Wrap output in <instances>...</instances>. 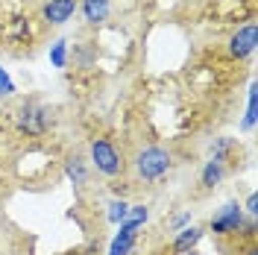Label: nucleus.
<instances>
[{"mask_svg":"<svg viewBox=\"0 0 258 255\" xmlns=\"http://www.w3.org/2000/svg\"><path fill=\"white\" fill-rule=\"evenodd\" d=\"M246 214H249L252 220L258 217V194H249V197H246Z\"/></svg>","mask_w":258,"mask_h":255,"instance_id":"6ab92c4d","label":"nucleus"},{"mask_svg":"<svg viewBox=\"0 0 258 255\" xmlns=\"http://www.w3.org/2000/svg\"><path fill=\"white\" fill-rule=\"evenodd\" d=\"M126 214H129V203L123 200V197L109 203V214H106V217H109V223L112 226H120L123 220H126Z\"/></svg>","mask_w":258,"mask_h":255,"instance_id":"f8f14e48","label":"nucleus"},{"mask_svg":"<svg viewBox=\"0 0 258 255\" xmlns=\"http://www.w3.org/2000/svg\"><path fill=\"white\" fill-rule=\"evenodd\" d=\"M64 173H68V179L74 182V188H85V182H88V167H85V159L71 156V159L64 161Z\"/></svg>","mask_w":258,"mask_h":255,"instance_id":"9b49d317","label":"nucleus"},{"mask_svg":"<svg viewBox=\"0 0 258 255\" xmlns=\"http://www.w3.org/2000/svg\"><path fill=\"white\" fill-rule=\"evenodd\" d=\"M53 123V114H50L47 106L41 103H21L15 112V126L21 135H30V138H38L44 135Z\"/></svg>","mask_w":258,"mask_h":255,"instance_id":"7ed1b4c3","label":"nucleus"},{"mask_svg":"<svg viewBox=\"0 0 258 255\" xmlns=\"http://www.w3.org/2000/svg\"><path fill=\"white\" fill-rule=\"evenodd\" d=\"M77 6H80V0H47L41 6V18L47 24H53V27H62V24H68L74 18Z\"/></svg>","mask_w":258,"mask_h":255,"instance_id":"423d86ee","label":"nucleus"},{"mask_svg":"<svg viewBox=\"0 0 258 255\" xmlns=\"http://www.w3.org/2000/svg\"><path fill=\"white\" fill-rule=\"evenodd\" d=\"M132 167H135V176H138L141 182H159V179H164V176L170 173L173 156H170V150L150 144V147H144V150L135 153Z\"/></svg>","mask_w":258,"mask_h":255,"instance_id":"f257e3e1","label":"nucleus"},{"mask_svg":"<svg viewBox=\"0 0 258 255\" xmlns=\"http://www.w3.org/2000/svg\"><path fill=\"white\" fill-rule=\"evenodd\" d=\"M229 150H232V138H217V141L211 144V159L226 161V156H229Z\"/></svg>","mask_w":258,"mask_h":255,"instance_id":"dca6fc26","label":"nucleus"},{"mask_svg":"<svg viewBox=\"0 0 258 255\" xmlns=\"http://www.w3.org/2000/svg\"><path fill=\"white\" fill-rule=\"evenodd\" d=\"M88 161H91V167L97 173L109 176V179H114V176H120L126 170V161L120 156V150L109 138H94L88 144Z\"/></svg>","mask_w":258,"mask_h":255,"instance_id":"f03ea898","label":"nucleus"},{"mask_svg":"<svg viewBox=\"0 0 258 255\" xmlns=\"http://www.w3.org/2000/svg\"><path fill=\"white\" fill-rule=\"evenodd\" d=\"M50 65H53V68H64V65H68V41L59 38V41L50 44Z\"/></svg>","mask_w":258,"mask_h":255,"instance_id":"ddd939ff","label":"nucleus"},{"mask_svg":"<svg viewBox=\"0 0 258 255\" xmlns=\"http://www.w3.org/2000/svg\"><path fill=\"white\" fill-rule=\"evenodd\" d=\"M255 114H258V97H255V85L249 88V106H246V117H243V123H241V129H249L255 126Z\"/></svg>","mask_w":258,"mask_h":255,"instance_id":"2eb2a0df","label":"nucleus"},{"mask_svg":"<svg viewBox=\"0 0 258 255\" xmlns=\"http://www.w3.org/2000/svg\"><path fill=\"white\" fill-rule=\"evenodd\" d=\"M147 220H150V208H147V206H129V214H126V220H123V223L141 229Z\"/></svg>","mask_w":258,"mask_h":255,"instance_id":"4468645a","label":"nucleus"},{"mask_svg":"<svg viewBox=\"0 0 258 255\" xmlns=\"http://www.w3.org/2000/svg\"><path fill=\"white\" fill-rule=\"evenodd\" d=\"M77 9H82V18H85V24L97 27V24H103V21L109 18L112 0H80V6H77Z\"/></svg>","mask_w":258,"mask_h":255,"instance_id":"6e6552de","label":"nucleus"},{"mask_svg":"<svg viewBox=\"0 0 258 255\" xmlns=\"http://www.w3.org/2000/svg\"><path fill=\"white\" fill-rule=\"evenodd\" d=\"M15 94V82H12V77L0 68V97H12Z\"/></svg>","mask_w":258,"mask_h":255,"instance_id":"f3484780","label":"nucleus"},{"mask_svg":"<svg viewBox=\"0 0 258 255\" xmlns=\"http://www.w3.org/2000/svg\"><path fill=\"white\" fill-rule=\"evenodd\" d=\"M203 235H206V229H200V226H185V229H179L176 238H173V252L188 255L191 249H197V243L203 240Z\"/></svg>","mask_w":258,"mask_h":255,"instance_id":"0eeeda50","label":"nucleus"},{"mask_svg":"<svg viewBox=\"0 0 258 255\" xmlns=\"http://www.w3.org/2000/svg\"><path fill=\"white\" fill-rule=\"evenodd\" d=\"M185 226H191V211H182V214H176V217L170 220V229H173V232L185 229Z\"/></svg>","mask_w":258,"mask_h":255,"instance_id":"a211bd4d","label":"nucleus"},{"mask_svg":"<svg viewBox=\"0 0 258 255\" xmlns=\"http://www.w3.org/2000/svg\"><path fill=\"white\" fill-rule=\"evenodd\" d=\"M243 208L238 206V203H226L214 217H211L209 229L214 232V235H241L243 232Z\"/></svg>","mask_w":258,"mask_h":255,"instance_id":"20e7f679","label":"nucleus"},{"mask_svg":"<svg viewBox=\"0 0 258 255\" xmlns=\"http://www.w3.org/2000/svg\"><path fill=\"white\" fill-rule=\"evenodd\" d=\"M135 235H138V229L129 223H120V232L114 235L112 246H109V255H129L132 252V246H135Z\"/></svg>","mask_w":258,"mask_h":255,"instance_id":"1a4fd4ad","label":"nucleus"},{"mask_svg":"<svg viewBox=\"0 0 258 255\" xmlns=\"http://www.w3.org/2000/svg\"><path fill=\"white\" fill-rule=\"evenodd\" d=\"M226 176V161H217V159H209L206 161V167H203V173H200V185L209 191L214 185H220Z\"/></svg>","mask_w":258,"mask_h":255,"instance_id":"9d476101","label":"nucleus"},{"mask_svg":"<svg viewBox=\"0 0 258 255\" xmlns=\"http://www.w3.org/2000/svg\"><path fill=\"white\" fill-rule=\"evenodd\" d=\"M246 255H258V249H249V252H246Z\"/></svg>","mask_w":258,"mask_h":255,"instance_id":"aec40b11","label":"nucleus"},{"mask_svg":"<svg viewBox=\"0 0 258 255\" xmlns=\"http://www.w3.org/2000/svg\"><path fill=\"white\" fill-rule=\"evenodd\" d=\"M255 44H258L255 24H246V27H241V30L229 38V53H232L235 59H246V56H252Z\"/></svg>","mask_w":258,"mask_h":255,"instance_id":"39448f33","label":"nucleus"}]
</instances>
